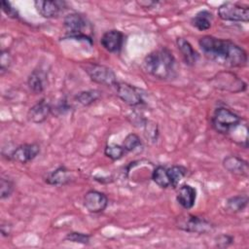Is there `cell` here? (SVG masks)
Listing matches in <instances>:
<instances>
[{
    "label": "cell",
    "mask_w": 249,
    "mask_h": 249,
    "mask_svg": "<svg viewBox=\"0 0 249 249\" xmlns=\"http://www.w3.org/2000/svg\"><path fill=\"white\" fill-rule=\"evenodd\" d=\"M198 45L203 54L227 67H243L247 64L246 52L231 40L204 35L198 40Z\"/></svg>",
    "instance_id": "cell-1"
},
{
    "label": "cell",
    "mask_w": 249,
    "mask_h": 249,
    "mask_svg": "<svg viewBox=\"0 0 249 249\" xmlns=\"http://www.w3.org/2000/svg\"><path fill=\"white\" fill-rule=\"evenodd\" d=\"M144 69L159 80H168L175 76L176 60L167 48L157 49L148 53L143 60Z\"/></svg>",
    "instance_id": "cell-2"
},
{
    "label": "cell",
    "mask_w": 249,
    "mask_h": 249,
    "mask_svg": "<svg viewBox=\"0 0 249 249\" xmlns=\"http://www.w3.org/2000/svg\"><path fill=\"white\" fill-rule=\"evenodd\" d=\"M63 24L69 38L83 39L91 43V37L87 33V30L89 28V23L83 15L78 13L69 14L64 18Z\"/></svg>",
    "instance_id": "cell-3"
},
{
    "label": "cell",
    "mask_w": 249,
    "mask_h": 249,
    "mask_svg": "<svg viewBox=\"0 0 249 249\" xmlns=\"http://www.w3.org/2000/svg\"><path fill=\"white\" fill-rule=\"evenodd\" d=\"M211 122L213 128L217 132L227 134L240 124L241 118L230 109L220 107L215 110Z\"/></svg>",
    "instance_id": "cell-4"
},
{
    "label": "cell",
    "mask_w": 249,
    "mask_h": 249,
    "mask_svg": "<svg viewBox=\"0 0 249 249\" xmlns=\"http://www.w3.org/2000/svg\"><path fill=\"white\" fill-rule=\"evenodd\" d=\"M176 226L181 231L199 234L208 233L214 230V226L211 222L192 214H184L177 217Z\"/></svg>",
    "instance_id": "cell-5"
},
{
    "label": "cell",
    "mask_w": 249,
    "mask_h": 249,
    "mask_svg": "<svg viewBox=\"0 0 249 249\" xmlns=\"http://www.w3.org/2000/svg\"><path fill=\"white\" fill-rule=\"evenodd\" d=\"M85 71L90 80L96 84L113 87L118 83L115 72L108 66L99 63H88L85 66Z\"/></svg>",
    "instance_id": "cell-6"
},
{
    "label": "cell",
    "mask_w": 249,
    "mask_h": 249,
    "mask_svg": "<svg viewBox=\"0 0 249 249\" xmlns=\"http://www.w3.org/2000/svg\"><path fill=\"white\" fill-rule=\"evenodd\" d=\"M218 16L226 21H242L249 20V7L232 2H225L218 8Z\"/></svg>",
    "instance_id": "cell-7"
},
{
    "label": "cell",
    "mask_w": 249,
    "mask_h": 249,
    "mask_svg": "<svg viewBox=\"0 0 249 249\" xmlns=\"http://www.w3.org/2000/svg\"><path fill=\"white\" fill-rule=\"evenodd\" d=\"M84 206L90 213L103 212L108 205V197L105 194L90 190L84 196Z\"/></svg>",
    "instance_id": "cell-8"
},
{
    "label": "cell",
    "mask_w": 249,
    "mask_h": 249,
    "mask_svg": "<svg viewBox=\"0 0 249 249\" xmlns=\"http://www.w3.org/2000/svg\"><path fill=\"white\" fill-rule=\"evenodd\" d=\"M40 153V145L37 143L22 144L15 148L9 155V159L19 162L26 163L34 160Z\"/></svg>",
    "instance_id": "cell-9"
},
{
    "label": "cell",
    "mask_w": 249,
    "mask_h": 249,
    "mask_svg": "<svg viewBox=\"0 0 249 249\" xmlns=\"http://www.w3.org/2000/svg\"><path fill=\"white\" fill-rule=\"evenodd\" d=\"M117 95L120 99L129 106H138L142 103V97L136 88L127 83H117Z\"/></svg>",
    "instance_id": "cell-10"
},
{
    "label": "cell",
    "mask_w": 249,
    "mask_h": 249,
    "mask_svg": "<svg viewBox=\"0 0 249 249\" xmlns=\"http://www.w3.org/2000/svg\"><path fill=\"white\" fill-rule=\"evenodd\" d=\"M34 6L39 15L46 18H52L57 17L66 6L63 1H42L37 0L34 2Z\"/></svg>",
    "instance_id": "cell-11"
},
{
    "label": "cell",
    "mask_w": 249,
    "mask_h": 249,
    "mask_svg": "<svg viewBox=\"0 0 249 249\" xmlns=\"http://www.w3.org/2000/svg\"><path fill=\"white\" fill-rule=\"evenodd\" d=\"M124 34L117 29H112L106 31L101 39L100 44L101 46L109 53H118L124 44Z\"/></svg>",
    "instance_id": "cell-12"
},
{
    "label": "cell",
    "mask_w": 249,
    "mask_h": 249,
    "mask_svg": "<svg viewBox=\"0 0 249 249\" xmlns=\"http://www.w3.org/2000/svg\"><path fill=\"white\" fill-rule=\"evenodd\" d=\"M52 106L46 99H41L35 103L27 112V119L34 124L45 122L52 113Z\"/></svg>",
    "instance_id": "cell-13"
},
{
    "label": "cell",
    "mask_w": 249,
    "mask_h": 249,
    "mask_svg": "<svg viewBox=\"0 0 249 249\" xmlns=\"http://www.w3.org/2000/svg\"><path fill=\"white\" fill-rule=\"evenodd\" d=\"M224 168L230 173L237 176H248L249 166L246 160L237 156H229L223 160Z\"/></svg>",
    "instance_id": "cell-14"
},
{
    "label": "cell",
    "mask_w": 249,
    "mask_h": 249,
    "mask_svg": "<svg viewBox=\"0 0 249 249\" xmlns=\"http://www.w3.org/2000/svg\"><path fill=\"white\" fill-rule=\"evenodd\" d=\"M73 173L65 166H59L53 171L50 172L46 178L45 181L49 185H54V186H62L70 183L73 180Z\"/></svg>",
    "instance_id": "cell-15"
},
{
    "label": "cell",
    "mask_w": 249,
    "mask_h": 249,
    "mask_svg": "<svg viewBox=\"0 0 249 249\" xmlns=\"http://www.w3.org/2000/svg\"><path fill=\"white\" fill-rule=\"evenodd\" d=\"M176 199L184 209H191L196 203V190L191 185H182L177 192Z\"/></svg>",
    "instance_id": "cell-16"
},
{
    "label": "cell",
    "mask_w": 249,
    "mask_h": 249,
    "mask_svg": "<svg viewBox=\"0 0 249 249\" xmlns=\"http://www.w3.org/2000/svg\"><path fill=\"white\" fill-rule=\"evenodd\" d=\"M176 45L184 58V61L186 62V64H188L190 66L195 65L196 63L199 55L196 53V51L193 48V46L190 44V42L184 38H178L176 40Z\"/></svg>",
    "instance_id": "cell-17"
},
{
    "label": "cell",
    "mask_w": 249,
    "mask_h": 249,
    "mask_svg": "<svg viewBox=\"0 0 249 249\" xmlns=\"http://www.w3.org/2000/svg\"><path fill=\"white\" fill-rule=\"evenodd\" d=\"M220 83H218V88L223 89L231 90L232 92L242 91L246 89V84L238 79L234 74H231V77H228V73H226V77H219Z\"/></svg>",
    "instance_id": "cell-18"
},
{
    "label": "cell",
    "mask_w": 249,
    "mask_h": 249,
    "mask_svg": "<svg viewBox=\"0 0 249 249\" xmlns=\"http://www.w3.org/2000/svg\"><path fill=\"white\" fill-rule=\"evenodd\" d=\"M46 75L41 69L33 70L27 79V85L34 93H41L45 89Z\"/></svg>",
    "instance_id": "cell-19"
},
{
    "label": "cell",
    "mask_w": 249,
    "mask_h": 249,
    "mask_svg": "<svg viewBox=\"0 0 249 249\" xmlns=\"http://www.w3.org/2000/svg\"><path fill=\"white\" fill-rule=\"evenodd\" d=\"M212 19H213L212 14L209 11L202 10L198 12L195 17L192 18L191 23L194 27H196L199 31H204L210 28Z\"/></svg>",
    "instance_id": "cell-20"
},
{
    "label": "cell",
    "mask_w": 249,
    "mask_h": 249,
    "mask_svg": "<svg viewBox=\"0 0 249 249\" xmlns=\"http://www.w3.org/2000/svg\"><path fill=\"white\" fill-rule=\"evenodd\" d=\"M248 203L247 196H234L227 199L226 210L231 213H237L242 211Z\"/></svg>",
    "instance_id": "cell-21"
},
{
    "label": "cell",
    "mask_w": 249,
    "mask_h": 249,
    "mask_svg": "<svg viewBox=\"0 0 249 249\" xmlns=\"http://www.w3.org/2000/svg\"><path fill=\"white\" fill-rule=\"evenodd\" d=\"M101 92L97 89H88L80 91L75 95V99L83 106H89L100 98Z\"/></svg>",
    "instance_id": "cell-22"
},
{
    "label": "cell",
    "mask_w": 249,
    "mask_h": 249,
    "mask_svg": "<svg viewBox=\"0 0 249 249\" xmlns=\"http://www.w3.org/2000/svg\"><path fill=\"white\" fill-rule=\"evenodd\" d=\"M152 179L160 188L166 189L170 187V179L167 173V168L164 166H157L152 173Z\"/></svg>",
    "instance_id": "cell-23"
},
{
    "label": "cell",
    "mask_w": 249,
    "mask_h": 249,
    "mask_svg": "<svg viewBox=\"0 0 249 249\" xmlns=\"http://www.w3.org/2000/svg\"><path fill=\"white\" fill-rule=\"evenodd\" d=\"M187 168L183 165H173L167 169V173L170 179V187L176 188L181 180L187 175Z\"/></svg>",
    "instance_id": "cell-24"
},
{
    "label": "cell",
    "mask_w": 249,
    "mask_h": 249,
    "mask_svg": "<svg viewBox=\"0 0 249 249\" xmlns=\"http://www.w3.org/2000/svg\"><path fill=\"white\" fill-rule=\"evenodd\" d=\"M125 153H126V151L124 150V148L118 144H108V145H106V147L104 149L105 156L107 158L111 159L112 160H120L121 158H123L124 156Z\"/></svg>",
    "instance_id": "cell-25"
},
{
    "label": "cell",
    "mask_w": 249,
    "mask_h": 249,
    "mask_svg": "<svg viewBox=\"0 0 249 249\" xmlns=\"http://www.w3.org/2000/svg\"><path fill=\"white\" fill-rule=\"evenodd\" d=\"M142 145L140 137L135 133H129L125 136V138L123 141V147L126 152L134 151L136 148L140 147Z\"/></svg>",
    "instance_id": "cell-26"
},
{
    "label": "cell",
    "mask_w": 249,
    "mask_h": 249,
    "mask_svg": "<svg viewBox=\"0 0 249 249\" xmlns=\"http://www.w3.org/2000/svg\"><path fill=\"white\" fill-rule=\"evenodd\" d=\"M14 191V183L10 179L1 178L0 180V197L1 199L9 197Z\"/></svg>",
    "instance_id": "cell-27"
},
{
    "label": "cell",
    "mask_w": 249,
    "mask_h": 249,
    "mask_svg": "<svg viewBox=\"0 0 249 249\" xmlns=\"http://www.w3.org/2000/svg\"><path fill=\"white\" fill-rule=\"evenodd\" d=\"M90 236L89 234L78 232V231H71L66 234L65 239L67 241H71L74 243H81V244H88L89 242Z\"/></svg>",
    "instance_id": "cell-28"
},
{
    "label": "cell",
    "mask_w": 249,
    "mask_h": 249,
    "mask_svg": "<svg viewBox=\"0 0 249 249\" xmlns=\"http://www.w3.org/2000/svg\"><path fill=\"white\" fill-rule=\"evenodd\" d=\"M12 61H13V58H12L10 52L6 51V50H2L1 55H0V73H1V75H3L6 71H8V69L10 68V66L12 64Z\"/></svg>",
    "instance_id": "cell-29"
},
{
    "label": "cell",
    "mask_w": 249,
    "mask_h": 249,
    "mask_svg": "<svg viewBox=\"0 0 249 249\" xmlns=\"http://www.w3.org/2000/svg\"><path fill=\"white\" fill-rule=\"evenodd\" d=\"M233 243V236L229 234H219L215 237V245L219 248H226L229 247Z\"/></svg>",
    "instance_id": "cell-30"
},
{
    "label": "cell",
    "mask_w": 249,
    "mask_h": 249,
    "mask_svg": "<svg viewBox=\"0 0 249 249\" xmlns=\"http://www.w3.org/2000/svg\"><path fill=\"white\" fill-rule=\"evenodd\" d=\"M1 8H2V11L10 18H16L18 17V11L16 10V8H14L11 3L7 2V1H2L1 2Z\"/></svg>",
    "instance_id": "cell-31"
},
{
    "label": "cell",
    "mask_w": 249,
    "mask_h": 249,
    "mask_svg": "<svg viewBox=\"0 0 249 249\" xmlns=\"http://www.w3.org/2000/svg\"><path fill=\"white\" fill-rule=\"evenodd\" d=\"M151 122H146L145 123V126H146V135L147 137H149L151 140L153 141H157V137H158V127L157 125L152 123V124H150Z\"/></svg>",
    "instance_id": "cell-32"
},
{
    "label": "cell",
    "mask_w": 249,
    "mask_h": 249,
    "mask_svg": "<svg viewBox=\"0 0 249 249\" xmlns=\"http://www.w3.org/2000/svg\"><path fill=\"white\" fill-rule=\"evenodd\" d=\"M11 232V226L8 223H2L1 224V233L4 236H8Z\"/></svg>",
    "instance_id": "cell-33"
},
{
    "label": "cell",
    "mask_w": 249,
    "mask_h": 249,
    "mask_svg": "<svg viewBox=\"0 0 249 249\" xmlns=\"http://www.w3.org/2000/svg\"><path fill=\"white\" fill-rule=\"evenodd\" d=\"M138 4H139V5H141V6H144V5H146L147 7H151V6H154V5H156V4H157V2H154V1H148V2H144V1H142V2H138Z\"/></svg>",
    "instance_id": "cell-34"
}]
</instances>
